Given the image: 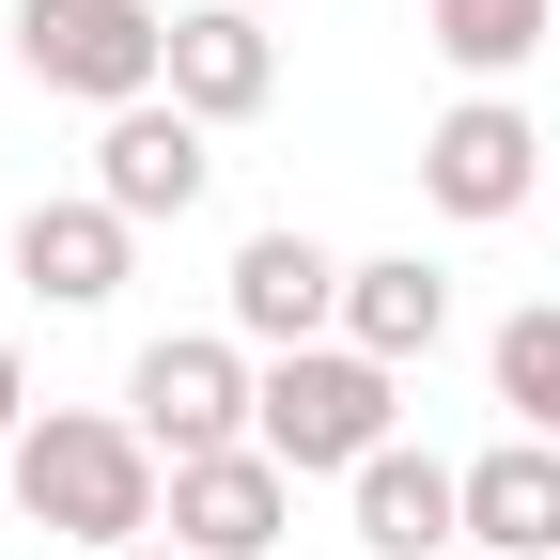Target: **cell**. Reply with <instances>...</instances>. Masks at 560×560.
<instances>
[{"label": "cell", "instance_id": "8fae6325", "mask_svg": "<svg viewBox=\"0 0 560 560\" xmlns=\"http://www.w3.org/2000/svg\"><path fill=\"white\" fill-rule=\"evenodd\" d=\"M342 514H359V560H452V545H467V467L389 436L359 482H342Z\"/></svg>", "mask_w": 560, "mask_h": 560}, {"label": "cell", "instance_id": "ac0fdd59", "mask_svg": "<svg viewBox=\"0 0 560 560\" xmlns=\"http://www.w3.org/2000/svg\"><path fill=\"white\" fill-rule=\"evenodd\" d=\"M249 16H296V0H249Z\"/></svg>", "mask_w": 560, "mask_h": 560}, {"label": "cell", "instance_id": "52a82bcc", "mask_svg": "<svg viewBox=\"0 0 560 560\" xmlns=\"http://www.w3.org/2000/svg\"><path fill=\"white\" fill-rule=\"evenodd\" d=\"M202 187H219V125H202V109L140 94V109L94 125V202H125L140 234H156V219H202Z\"/></svg>", "mask_w": 560, "mask_h": 560}, {"label": "cell", "instance_id": "277c9868", "mask_svg": "<svg viewBox=\"0 0 560 560\" xmlns=\"http://www.w3.org/2000/svg\"><path fill=\"white\" fill-rule=\"evenodd\" d=\"M545 187H560V140H545L514 94H452L436 125H420V202H436L452 234H499V219H529Z\"/></svg>", "mask_w": 560, "mask_h": 560}, {"label": "cell", "instance_id": "3957f363", "mask_svg": "<svg viewBox=\"0 0 560 560\" xmlns=\"http://www.w3.org/2000/svg\"><path fill=\"white\" fill-rule=\"evenodd\" d=\"M16 79L62 109H140L172 94V16L156 0H16Z\"/></svg>", "mask_w": 560, "mask_h": 560}, {"label": "cell", "instance_id": "e0dca14e", "mask_svg": "<svg viewBox=\"0 0 560 560\" xmlns=\"http://www.w3.org/2000/svg\"><path fill=\"white\" fill-rule=\"evenodd\" d=\"M109 560H187V545H172V529H156V545H109Z\"/></svg>", "mask_w": 560, "mask_h": 560}, {"label": "cell", "instance_id": "7a4b0ae2", "mask_svg": "<svg viewBox=\"0 0 560 560\" xmlns=\"http://www.w3.org/2000/svg\"><path fill=\"white\" fill-rule=\"evenodd\" d=\"M249 436L296 467V482H359V467L405 436V374H389V359H359V342H296V359H265Z\"/></svg>", "mask_w": 560, "mask_h": 560}, {"label": "cell", "instance_id": "ba28073f", "mask_svg": "<svg viewBox=\"0 0 560 560\" xmlns=\"http://www.w3.org/2000/svg\"><path fill=\"white\" fill-rule=\"evenodd\" d=\"M187 560H265L280 529H296V467H280L265 436H234V452H187L172 467V514H156Z\"/></svg>", "mask_w": 560, "mask_h": 560}, {"label": "cell", "instance_id": "5bb4252c", "mask_svg": "<svg viewBox=\"0 0 560 560\" xmlns=\"http://www.w3.org/2000/svg\"><path fill=\"white\" fill-rule=\"evenodd\" d=\"M545 32H560V0H420V47H436L467 94H514L545 62Z\"/></svg>", "mask_w": 560, "mask_h": 560}, {"label": "cell", "instance_id": "8992f818", "mask_svg": "<svg viewBox=\"0 0 560 560\" xmlns=\"http://www.w3.org/2000/svg\"><path fill=\"white\" fill-rule=\"evenodd\" d=\"M342 265H359V249H327V234H296V219H265V234L234 249V280H219V327L249 342V359L342 342Z\"/></svg>", "mask_w": 560, "mask_h": 560}, {"label": "cell", "instance_id": "6da1fadb", "mask_svg": "<svg viewBox=\"0 0 560 560\" xmlns=\"http://www.w3.org/2000/svg\"><path fill=\"white\" fill-rule=\"evenodd\" d=\"M0 482H16V514L32 529H62V545H156V514H172V452L140 436L125 405H47L16 452H0Z\"/></svg>", "mask_w": 560, "mask_h": 560}, {"label": "cell", "instance_id": "4fadbf2b", "mask_svg": "<svg viewBox=\"0 0 560 560\" xmlns=\"http://www.w3.org/2000/svg\"><path fill=\"white\" fill-rule=\"evenodd\" d=\"M467 545H499V560H560V436H499V452H467Z\"/></svg>", "mask_w": 560, "mask_h": 560}, {"label": "cell", "instance_id": "9c48e42d", "mask_svg": "<svg viewBox=\"0 0 560 560\" xmlns=\"http://www.w3.org/2000/svg\"><path fill=\"white\" fill-rule=\"evenodd\" d=\"M125 265H140V219L94 202V187H62V202L16 219V296H32V312H109Z\"/></svg>", "mask_w": 560, "mask_h": 560}, {"label": "cell", "instance_id": "d6986e66", "mask_svg": "<svg viewBox=\"0 0 560 560\" xmlns=\"http://www.w3.org/2000/svg\"><path fill=\"white\" fill-rule=\"evenodd\" d=\"M452 560H499V545H452Z\"/></svg>", "mask_w": 560, "mask_h": 560}, {"label": "cell", "instance_id": "2e32d148", "mask_svg": "<svg viewBox=\"0 0 560 560\" xmlns=\"http://www.w3.org/2000/svg\"><path fill=\"white\" fill-rule=\"evenodd\" d=\"M32 436V359H16V327H0V452Z\"/></svg>", "mask_w": 560, "mask_h": 560}, {"label": "cell", "instance_id": "5b68a950", "mask_svg": "<svg viewBox=\"0 0 560 560\" xmlns=\"http://www.w3.org/2000/svg\"><path fill=\"white\" fill-rule=\"evenodd\" d=\"M249 405H265V359H249L234 327H156V342L125 359V420H140L172 467H187V452H234Z\"/></svg>", "mask_w": 560, "mask_h": 560}, {"label": "cell", "instance_id": "9a60e30c", "mask_svg": "<svg viewBox=\"0 0 560 560\" xmlns=\"http://www.w3.org/2000/svg\"><path fill=\"white\" fill-rule=\"evenodd\" d=\"M482 374H499V405H514V436H560V296L499 312V342H482Z\"/></svg>", "mask_w": 560, "mask_h": 560}, {"label": "cell", "instance_id": "30bf717a", "mask_svg": "<svg viewBox=\"0 0 560 560\" xmlns=\"http://www.w3.org/2000/svg\"><path fill=\"white\" fill-rule=\"evenodd\" d=\"M172 109H202V125H265L280 109V32L249 0H187L172 16Z\"/></svg>", "mask_w": 560, "mask_h": 560}, {"label": "cell", "instance_id": "7c38bea8", "mask_svg": "<svg viewBox=\"0 0 560 560\" xmlns=\"http://www.w3.org/2000/svg\"><path fill=\"white\" fill-rule=\"evenodd\" d=\"M342 342H359V359H389V374H420V359L452 342V265L359 249V265H342Z\"/></svg>", "mask_w": 560, "mask_h": 560}]
</instances>
